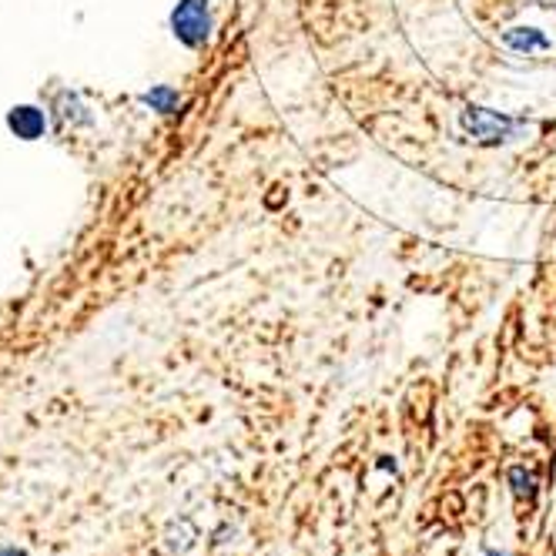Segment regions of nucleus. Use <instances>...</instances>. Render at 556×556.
I'll use <instances>...</instances> for the list:
<instances>
[{"label":"nucleus","instance_id":"nucleus-1","mask_svg":"<svg viewBox=\"0 0 556 556\" xmlns=\"http://www.w3.org/2000/svg\"><path fill=\"white\" fill-rule=\"evenodd\" d=\"M172 27L175 37L188 48H202L212 34V11H208V0H181L172 14Z\"/></svg>","mask_w":556,"mask_h":556},{"label":"nucleus","instance_id":"nucleus-2","mask_svg":"<svg viewBox=\"0 0 556 556\" xmlns=\"http://www.w3.org/2000/svg\"><path fill=\"white\" fill-rule=\"evenodd\" d=\"M463 128H466L472 138H480V141H486V144H496V141L513 138L516 122H509V117H503V114H496V111H486V108H466V111H463Z\"/></svg>","mask_w":556,"mask_h":556},{"label":"nucleus","instance_id":"nucleus-3","mask_svg":"<svg viewBox=\"0 0 556 556\" xmlns=\"http://www.w3.org/2000/svg\"><path fill=\"white\" fill-rule=\"evenodd\" d=\"M8 125H11V131H14L17 138H24V141L41 138V135H45V128H48L45 114L37 111V108H14V111H11V117H8Z\"/></svg>","mask_w":556,"mask_h":556},{"label":"nucleus","instance_id":"nucleus-4","mask_svg":"<svg viewBox=\"0 0 556 556\" xmlns=\"http://www.w3.org/2000/svg\"><path fill=\"white\" fill-rule=\"evenodd\" d=\"M506 480H509V486H513V496H516V500L536 503V496H540V483H536V476H533L527 466H513V469L506 472Z\"/></svg>","mask_w":556,"mask_h":556},{"label":"nucleus","instance_id":"nucleus-5","mask_svg":"<svg viewBox=\"0 0 556 556\" xmlns=\"http://www.w3.org/2000/svg\"><path fill=\"white\" fill-rule=\"evenodd\" d=\"M506 45L516 48V51H543L546 48V37L536 34V30H527V27H516L506 34Z\"/></svg>","mask_w":556,"mask_h":556},{"label":"nucleus","instance_id":"nucleus-6","mask_svg":"<svg viewBox=\"0 0 556 556\" xmlns=\"http://www.w3.org/2000/svg\"><path fill=\"white\" fill-rule=\"evenodd\" d=\"M144 104H148L151 111L172 114V111H178L181 98H178V91H175V88H151V91L144 94Z\"/></svg>","mask_w":556,"mask_h":556},{"label":"nucleus","instance_id":"nucleus-7","mask_svg":"<svg viewBox=\"0 0 556 556\" xmlns=\"http://www.w3.org/2000/svg\"><path fill=\"white\" fill-rule=\"evenodd\" d=\"M483 556H509V553H503V549H493V546H483Z\"/></svg>","mask_w":556,"mask_h":556},{"label":"nucleus","instance_id":"nucleus-8","mask_svg":"<svg viewBox=\"0 0 556 556\" xmlns=\"http://www.w3.org/2000/svg\"><path fill=\"white\" fill-rule=\"evenodd\" d=\"M0 556H24V553H14V549H0Z\"/></svg>","mask_w":556,"mask_h":556}]
</instances>
